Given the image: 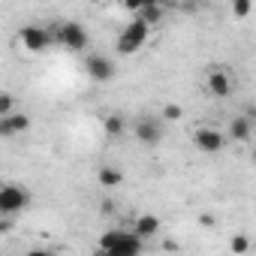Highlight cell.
<instances>
[{"label":"cell","instance_id":"1","mask_svg":"<svg viewBox=\"0 0 256 256\" xmlns=\"http://www.w3.org/2000/svg\"><path fill=\"white\" fill-rule=\"evenodd\" d=\"M145 247V241L126 229H108L100 235V250L108 256H136Z\"/></svg>","mask_w":256,"mask_h":256},{"label":"cell","instance_id":"2","mask_svg":"<svg viewBox=\"0 0 256 256\" xmlns=\"http://www.w3.org/2000/svg\"><path fill=\"white\" fill-rule=\"evenodd\" d=\"M148 36H151V28H148L142 18H133L130 24H126V28L118 34L114 48H118V54H120V58H133L136 52H142V48H145Z\"/></svg>","mask_w":256,"mask_h":256},{"label":"cell","instance_id":"3","mask_svg":"<svg viewBox=\"0 0 256 256\" xmlns=\"http://www.w3.org/2000/svg\"><path fill=\"white\" fill-rule=\"evenodd\" d=\"M28 205H30V193H28L22 184L0 181V214H6V217H18Z\"/></svg>","mask_w":256,"mask_h":256},{"label":"cell","instance_id":"4","mask_svg":"<svg viewBox=\"0 0 256 256\" xmlns=\"http://www.w3.org/2000/svg\"><path fill=\"white\" fill-rule=\"evenodd\" d=\"M52 40L60 42L66 52H84L88 48V30L78 22H60L54 28V34H52Z\"/></svg>","mask_w":256,"mask_h":256},{"label":"cell","instance_id":"5","mask_svg":"<svg viewBox=\"0 0 256 256\" xmlns=\"http://www.w3.org/2000/svg\"><path fill=\"white\" fill-rule=\"evenodd\" d=\"M133 136H136V142H142V145H148V148L160 145V142H163V120L154 118V114L136 118V120H133Z\"/></svg>","mask_w":256,"mask_h":256},{"label":"cell","instance_id":"6","mask_svg":"<svg viewBox=\"0 0 256 256\" xmlns=\"http://www.w3.org/2000/svg\"><path fill=\"white\" fill-rule=\"evenodd\" d=\"M52 42H54V40H52V30H46V28H40V24H24V28L18 30V46H22L24 52H30V54L46 52Z\"/></svg>","mask_w":256,"mask_h":256},{"label":"cell","instance_id":"7","mask_svg":"<svg viewBox=\"0 0 256 256\" xmlns=\"http://www.w3.org/2000/svg\"><path fill=\"white\" fill-rule=\"evenodd\" d=\"M193 145L202 154H220L223 145H226V133H220L217 126H199V130L193 133Z\"/></svg>","mask_w":256,"mask_h":256},{"label":"cell","instance_id":"8","mask_svg":"<svg viewBox=\"0 0 256 256\" xmlns=\"http://www.w3.org/2000/svg\"><path fill=\"white\" fill-rule=\"evenodd\" d=\"M28 130H30V118L18 108L0 118V139H16V136H24Z\"/></svg>","mask_w":256,"mask_h":256},{"label":"cell","instance_id":"9","mask_svg":"<svg viewBox=\"0 0 256 256\" xmlns=\"http://www.w3.org/2000/svg\"><path fill=\"white\" fill-rule=\"evenodd\" d=\"M84 72L94 82H112L114 78V64L106 54H88L84 58Z\"/></svg>","mask_w":256,"mask_h":256},{"label":"cell","instance_id":"10","mask_svg":"<svg viewBox=\"0 0 256 256\" xmlns=\"http://www.w3.org/2000/svg\"><path fill=\"white\" fill-rule=\"evenodd\" d=\"M205 90H208L211 96H217V100H226V96L232 94V76H229L226 70L214 66V70L205 76Z\"/></svg>","mask_w":256,"mask_h":256},{"label":"cell","instance_id":"11","mask_svg":"<svg viewBox=\"0 0 256 256\" xmlns=\"http://www.w3.org/2000/svg\"><path fill=\"white\" fill-rule=\"evenodd\" d=\"M133 235H139L142 241H151V238H157L160 232H163V220L157 217V214H139L136 220H133V229H130Z\"/></svg>","mask_w":256,"mask_h":256},{"label":"cell","instance_id":"12","mask_svg":"<svg viewBox=\"0 0 256 256\" xmlns=\"http://www.w3.org/2000/svg\"><path fill=\"white\" fill-rule=\"evenodd\" d=\"M226 139H232V142H250L253 139V118L250 114H235L232 120H229V126H226Z\"/></svg>","mask_w":256,"mask_h":256},{"label":"cell","instance_id":"13","mask_svg":"<svg viewBox=\"0 0 256 256\" xmlns=\"http://www.w3.org/2000/svg\"><path fill=\"white\" fill-rule=\"evenodd\" d=\"M96 184L106 187V190H114V187L124 184V172H120L118 166H100V172H96Z\"/></svg>","mask_w":256,"mask_h":256},{"label":"cell","instance_id":"14","mask_svg":"<svg viewBox=\"0 0 256 256\" xmlns=\"http://www.w3.org/2000/svg\"><path fill=\"white\" fill-rule=\"evenodd\" d=\"M102 133H106L108 139H120V136L126 133V120H124V114H118V112L106 114V118H102Z\"/></svg>","mask_w":256,"mask_h":256},{"label":"cell","instance_id":"15","mask_svg":"<svg viewBox=\"0 0 256 256\" xmlns=\"http://www.w3.org/2000/svg\"><path fill=\"white\" fill-rule=\"evenodd\" d=\"M163 16H166V10H163V4H157V0H154V4H148V6H142V10L136 12V18H142L148 28H157V24L163 22Z\"/></svg>","mask_w":256,"mask_h":256},{"label":"cell","instance_id":"16","mask_svg":"<svg viewBox=\"0 0 256 256\" xmlns=\"http://www.w3.org/2000/svg\"><path fill=\"white\" fill-rule=\"evenodd\" d=\"M181 118H184V108L178 102H166L160 108V120H181Z\"/></svg>","mask_w":256,"mask_h":256},{"label":"cell","instance_id":"17","mask_svg":"<svg viewBox=\"0 0 256 256\" xmlns=\"http://www.w3.org/2000/svg\"><path fill=\"white\" fill-rule=\"evenodd\" d=\"M250 10H253V0H232V16L238 22H244L250 16Z\"/></svg>","mask_w":256,"mask_h":256},{"label":"cell","instance_id":"18","mask_svg":"<svg viewBox=\"0 0 256 256\" xmlns=\"http://www.w3.org/2000/svg\"><path fill=\"white\" fill-rule=\"evenodd\" d=\"M16 108H18V100L12 94H6V90H0V118L10 114V112H16Z\"/></svg>","mask_w":256,"mask_h":256},{"label":"cell","instance_id":"19","mask_svg":"<svg viewBox=\"0 0 256 256\" xmlns=\"http://www.w3.org/2000/svg\"><path fill=\"white\" fill-rule=\"evenodd\" d=\"M118 4H120V6H124L126 12H133V16H136V12H139L142 6H148V4H154V0H118Z\"/></svg>","mask_w":256,"mask_h":256},{"label":"cell","instance_id":"20","mask_svg":"<svg viewBox=\"0 0 256 256\" xmlns=\"http://www.w3.org/2000/svg\"><path fill=\"white\" fill-rule=\"evenodd\" d=\"M247 250H250L247 235H235V238H232V253H238V256H241V253H247Z\"/></svg>","mask_w":256,"mask_h":256},{"label":"cell","instance_id":"21","mask_svg":"<svg viewBox=\"0 0 256 256\" xmlns=\"http://www.w3.org/2000/svg\"><path fill=\"white\" fill-rule=\"evenodd\" d=\"M12 226H16V217H6V214H0V235H6Z\"/></svg>","mask_w":256,"mask_h":256},{"label":"cell","instance_id":"22","mask_svg":"<svg viewBox=\"0 0 256 256\" xmlns=\"http://www.w3.org/2000/svg\"><path fill=\"white\" fill-rule=\"evenodd\" d=\"M199 223H202V226H214V217H208V214H202V217H199Z\"/></svg>","mask_w":256,"mask_h":256},{"label":"cell","instance_id":"23","mask_svg":"<svg viewBox=\"0 0 256 256\" xmlns=\"http://www.w3.org/2000/svg\"><path fill=\"white\" fill-rule=\"evenodd\" d=\"M157 4H163V6H178V4H184V0H157Z\"/></svg>","mask_w":256,"mask_h":256}]
</instances>
